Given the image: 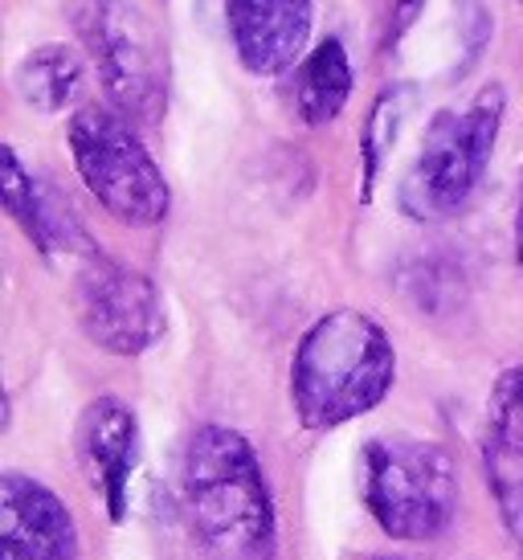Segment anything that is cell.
<instances>
[{
	"label": "cell",
	"mask_w": 523,
	"mask_h": 560,
	"mask_svg": "<svg viewBox=\"0 0 523 560\" xmlns=\"http://www.w3.org/2000/svg\"><path fill=\"white\" fill-rule=\"evenodd\" d=\"M372 560H405V557H372Z\"/></svg>",
	"instance_id": "20"
},
{
	"label": "cell",
	"mask_w": 523,
	"mask_h": 560,
	"mask_svg": "<svg viewBox=\"0 0 523 560\" xmlns=\"http://www.w3.org/2000/svg\"><path fill=\"white\" fill-rule=\"evenodd\" d=\"M503 110H508V94L499 82H491L462 110H442L433 119L421 140V152L400 176L397 205L405 218L446 221L475 197V188L491 168Z\"/></svg>",
	"instance_id": "4"
},
{
	"label": "cell",
	"mask_w": 523,
	"mask_h": 560,
	"mask_svg": "<svg viewBox=\"0 0 523 560\" xmlns=\"http://www.w3.org/2000/svg\"><path fill=\"white\" fill-rule=\"evenodd\" d=\"M233 54L258 79L287 74L303 62L315 0H221Z\"/></svg>",
	"instance_id": "9"
},
{
	"label": "cell",
	"mask_w": 523,
	"mask_h": 560,
	"mask_svg": "<svg viewBox=\"0 0 523 560\" xmlns=\"http://www.w3.org/2000/svg\"><path fill=\"white\" fill-rule=\"evenodd\" d=\"M360 495L393 540H438L458 512L454 454L426 438H372L360 454Z\"/></svg>",
	"instance_id": "3"
},
{
	"label": "cell",
	"mask_w": 523,
	"mask_h": 560,
	"mask_svg": "<svg viewBox=\"0 0 523 560\" xmlns=\"http://www.w3.org/2000/svg\"><path fill=\"white\" fill-rule=\"evenodd\" d=\"M487 438L495 454H520L523 458V364L499 373L487 397Z\"/></svg>",
	"instance_id": "15"
},
{
	"label": "cell",
	"mask_w": 523,
	"mask_h": 560,
	"mask_svg": "<svg viewBox=\"0 0 523 560\" xmlns=\"http://www.w3.org/2000/svg\"><path fill=\"white\" fill-rule=\"evenodd\" d=\"M352 98V62L339 37H327L294 70V110L307 127H327Z\"/></svg>",
	"instance_id": "12"
},
{
	"label": "cell",
	"mask_w": 523,
	"mask_h": 560,
	"mask_svg": "<svg viewBox=\"0 0 523 560\" xmlns=\"http://www.w3.org/2000/svg\"><path fill=\"white\" fill-rule=\"evenodd\" d=\"M414 103V91L409 86H385L372 103L369 119H364V136H360V160H364V201L372 197V185L381 176V164H385L388 148L397 143L400 119Z\"/></svg>",
	"instance_id": "14"
},
{
	"label": "cell",
	"mask_w": 523,
	"mask_h": 560,
	"mask_svg": "<svg viewBox=\"0 0 523 560\" xmlns=\"http://www.w3.org/2000/svg\"><path fill=\"white\" fill-rule=\"evenodd\" d=\"M0 185H4V209H9V218L25 230V237L37 246L42 258H54V254H86L91 258V254H98L91 246L86 230L70 213V205L54 188L37 185V176L16 156V148H4V180Z\"/></svg>",
	"instance_id": "11"
},
{
	"label": "cell",
	"mask_w": 523,
	"mask_h": 560,
	"mask_svg": "<svg viewBox=\"0 0 523 560\" xmlns=\"http://www.w3.org/2000/svg\"><path fill=\"white\" fill-rule=\"evenodd\" d=\"M74 312L82 336L111 357H143L168 331V315L155 282L107 258L103 249L91 254L78 270Z\"/></svg>",
	"instance_id": "7"
},
{
	"label": "cell",
	"mask_w": 523,
	"mask_h": 560,
	"mask_svg": "<svg viewBox=\"0 0 523 560\" xmlns=\"http://www.w3.org/2000/svg\"><path fill=\"white\" fill-rule=\"evenodd\" d=\"M74 451L82 463V475L94 487V495L103 499L111 524H124L131 508V475L139 463V418L136 409L103 393L94 397L74 425Z\"/></svg>",
	"instance_id": "8"
},
{
	"label": "cell",
	"mask_w": 523,
	"mask_h": 560,
	"mask_svg": "<svg viewBox=\"0 0 523 560\" xmlns=\"http://www.w3.org/2000/svg\"><path fill=\"white\" fill-rule=\"evenodd\" d=\"M495 475V503L503 515V528H508L511 545L520 548L523 557V475L520 470H491Z\"/></svg>",
	"instance_id": "16"
},
{
	"label": "cell",
	"mask_w": 523,
	"mask_h": 560,
	"mask_svg": "<svg viewBox=\"0 0 523 560\" xmlns=\"http://www.w3.org/2000/svg\"><path fill=\"white\" fill-rule=\"evenodd\" d=\"M0 560H30V557H25L21 548H13V545H4V540H0Z\"/></svg>",
	"instance_id": "19"
},
{
	"label": "cell",
	"mask_w": 523,
	"mask_h": 560,
	"mask_svg": "<svg viewBox=\"0 0 523 560\" xmlns=\"http://www.w3.org/2000/svg\"><path fill=\"white\" fill-rule=\"evenodd\" d=\"M188 528L213 560H275L278 508L262 458L242 430L197 425L181 458Z\"/></svg>",
	"instance_id": "1"
},
{
	"label": "cell",
	"mask_w": 523,
	"mask_h": 560,
	"mask_svg": "<svg viewBox=\"0 0 523 560\" xmlns=\"http://www.w3.org/2000/svg\"><path fill=\"white\" fill-rule=\"evenodd\" d=\"M397 385V348L356 307L319 315L291 357V409L311 434L372 413Z\"/></svg>",
	"instance_id": "2"
},
{
	"label": "cell",
	"mask_w": 523,
	"mask_h": 560,
	"mask_svg": "<svg viewBox=\"0 0 523 560\" xmlns=\"http://www.w3.org/2000/svg\"><path fill=\"white\" fill-rule=\"evenodd\" d=\"M0 540L21 548L30 560H82V540L70 508L33 475H0Z\"/></svg>",
	"instance_id": "10"
},
{
	"label": "cell",
	"mask_w": 523,
	"mask_h": 560,
	"mask_svg": "<svg viewBox=\"0 0 523 560\" xmlns=\"http://www.w3.org/2000/svg\"><path fill=\"white\" fill-rule=\"evenodd\" d=\"M82 82H86V66L78 58V49L62 42L30 49L13 70L16 98L37 115H58L70 103H78Z\"/></svg>",
	"instance_id": "13"
},
{
	"label": "cell",
	"mask_w": 523,
	"mask_h": 560,
	"mask_svg": "<svg viewBox=\"0 0 523 560\" xmlns=\"http://www.w3.org/2000/svg\"><path fill=\"white\" fill-rule=\"evenodd\" d=\"M515 262L523 266V180H520V201H515Z\"/></svg>",
	"instance_id": "18"
},
{
	"label": "cell",
	"mask_w": 523,
	"mask_h": 560,
	"mask_svg": "<svg viewBox=\"0 0 523 560\" xmlns=\"http://www.w3.org/2000/svg\"><path fill=\"white\" fill-rule=\"evenodd\" d=\"M107 103L127 124L155 127L168 110V46L136 0H66Z\"/></svg>",
	"instance_id": "5"
},
{
	"label": "cell",
	"mask_w": 523,
	"mask_h": 560,
	"mask_svg": "<svg viewBox=\"0 0 523 560\" xmlns=\"http://www.w3.org/2000/svg\"><path fill=\"white\" fill-rule=\"evenodd\" d=\"M70 156L91 188V197L103 205V213L131 225L152 230L168 218L172 188L164 172L139 140L136 124H127L115 107H78L70 119Z\"/></svg>",
	"instance_id": "6"
},
{
	"label": "cell",
	"mask_w": 523,
	"mask_h": 560,
	"mask_svg": "<svg viewBox=\"0 0 523 560\" xmlns=\"http://www.w3.org/2000/svg\"><path fill=\"white\" fill-rule=\"evenodd\" d=\"M426 13V0H393V13H388V30H385V49H397L405 42V33L414 30Z\"/></svg>",
	"instance_id": "17"
}]
</instances>
